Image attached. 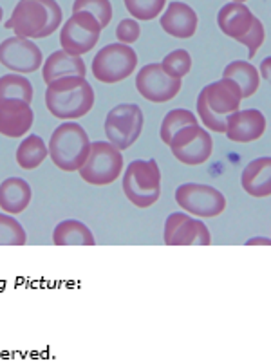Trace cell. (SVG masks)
<instances>
[{
	"label": "cell",
	"mask_w": 271,
	"mask_h": 363,
	"mask_svg": "<svg viewBox=\"0 0 271 363\" xmlns=\"http://www.w3.org/2000/svg\"><path fill=\"white\" fill-rule=\"evenodd\" d=\"M48 111L58 120H78L94 105V89L85 76H64L49 82L45 91Z\"/></svg>",
	"instance_id": "cell-1"
},
{
	"label": "cell",
	"mask_w": 271,
	"mask_h": 363,
	"mask_svg": "<svg viewBox=\"0 0 271 363\" xmlns=\"http://www.w3.org/2000/svg\"><path fill=\"white\" fill-rule=\"evenodd\" d=\"M62 8L56 0H21L6 22L22 38H45L62 24Z\"/></svg>",
	"instance_id": "cell-2"
},
{
	"label": "cell",
	"mask_w": 271,
	"mask_h": 363,
	"mask_svg": "<svg viewBox=\"0 0 271 363\" xmlns=\"http://www.w3.org/2000/svg\"><path fill=\"white\" fill-rule=\"evenodd\" d=\"M243 92L239 85L230 78H221L219 82L206 85L197 96V116L204 127L211 132L226 130V120L231 112L240 108Z\"/></svg>",
	"instance_id": "cell-3"
},
{
	"label": "cell",
	"mask_w": 271,
	"mask_h": 363,
	"mask_svg": "<svg viewBox=\"0 0 271 363\" xmlns=\"http://www.w3.org/2000/svg\"><path fill=\"white\" fill-rule=\"evenodd\" d=\"M91 150L87 132L74 121L62 123L52 132L48 152L52 163L64 172H78L85 163Z\"/></svg>",
	"instance_id": "cell-4"
},
{
	"label": "cell",
	"mask_w": 271,
	"mask_h": 363,
	"mask_svg": "<svg viewBox=\"0 0 271 363\" xmlns=\"http://www.w3.org/2000/svg\"><path fill=\"white\" fill-rule=\"evenodd\" d=\"M217 24L226 36L248 48V58H255V52L264 44L266 33L262 22L240 2L223 6L217 15Z\"/></svg>",
	"instance_id": "cell-5"
},
{
	"label": "cell",
	"mask_w": 271,
	"mask_h": 363,
	"mask_svg": "<svg viewBox=\"0 0 271 363\" xmlns=\"http://www.w3.org/2000/svg\"><path fill=\"white\" fill-rule=\"evenodd\" d=\"M125 197L138 208H150L161 196V172L156 160H136L125 168Z\"/></svg>",
	"instance_id": "cell-6"
},
{
	"label": "cell",
	"mask_w": 271,
	"mask_h": 363,
	"mask_svg": "<svg viewBox=\"0 0 271 363\" xmlns=\"http://www.w3.org/2000/svg\"><path fill=\"white\" fill-rule=\"evenodd\" d=\"M78 172L85 183L94 184V186H107V184L114 183L123 172L121 150H118L109 141L91 143L87 160Z\"/></svg>",
	"instance_id": "cell-7"
},
{
	"label": "cell",
	"mask_w": 271,
	"mask_h": 363,
	"mask_svg": "<svg viewBox=\"0 0 271 363\" xmlns=\"http://www.w3.org/2000/svg\"><path fill=\"white\" fill-rule=\"evenodd\" d=\"M138 67V55L127 44H111L96 52L92 74L101 84H120Z\"/></svg>",
	"instance_id": "cell-8"
},
{
	"label": "cell",
	"mask_w": 271,
	"mask_h": 363,
	"mask_svg": "<svg viewBox=\"0 0 271 363\" xmlns=\"http://www.w3.org/2000/svg\"><path fill=\"white\" fill-rule=\"evenodd\" d=\"M143 112L134 104H121L105 118V134L109 143L118 150H127L138 141L143 130Z\"/></svg>",
	"instance_id": "cell-9"
},
{
	"label": "cell",
	"mask_w": 271,
	"mask_h": 363,
	"mask_svg": "<svg viewBox=\"0 0 271 363\" xmlns=\"http://www.w3.org/2000/svg\"><path fill=\"white\" fill-rule=\"evenodd\" d=\"M176 203L188 216L211 219L226 210V199L217 188L210 184L184 183L176 190Z\"/></svg>",
	"instance_id": "cell-10"
},
{
	"label": "cell",
	"mask_w": 271,
	"mask_h": 363,
	"mask_svg": "<svg viewBox=\"0 0 271 363\" xmlns=\"http://www.w3.org/2000/svg\"><path fill=\"white\" fill-rule=\"evenodd\" d=\"M101 35L100 22L87 11L72 13L71 18L60 31V44L65 52L72 56H82L91 51Z\"/></svg>",
	"instance_id": "cell-11"
},
{
	"label": "cell",
	"mask_w": 271,
	"mask_h": 363,
	"mask_svg": "<svg viewBox=\"0 0 271 363\" xmlns=\"http://www.w3.org/2000/svg\"><path fill=\"white\" fill-rule=\"evenodd\" d=\"M168 147L177 161L197 167L210 160L214 152V141L208 130L201 128L199 125H187L174 134Z\"/></svg>",
	"instance_id": "cell-12"
},
{
	"label": "cell",
	"mask_w": 271,
	"mask_h": 363,
	"mask_svg": "<svg viewBox=\"0 0 271 363\" xmlns=\"http://www.w3.org/2000/svg\"><path fill=\"white\" fill-rule=\"evenodd\" d=\"M136 89L147 101L165 104L179 94L181 80L168 76L161 64H148L136 74Z\"/></svg>",
	"instance_id": "cell-13"
},
{
	"label": "cell",
	"mask_w": 271,
	"mask_h": 363,
	"mask_svg": "<svg viewBox=\"0 0 271 363\" xmlns=\"http://www.w3.org/2000/svg\"><path fill=\"white\" fill-rule=\"evenodd\" d=\"M163 239L167 246H210L211 244V235L206 224L190 217L187 212L168 216Z\"/></svg>",
	"instance_id": "cell-14"
},
{
	"label": "cell",
	"mask_w": 271,
	"mask_h": 363,
	"mask_svg": "<svg viewBox=\"0 0 271 363\" xmlns=\"http://www.w3.org/2000/svg\"><path fill=\"white\" fill-rule=\"evenodd\" d=\"M44 56L40 48L29 38L13 36L0 44V64L18 74H28L40 69Z\"/></svg>",
	"instance_id": "cell-15"
},
{
	"label": "cell",
	"mask_w": 271,
	"mask_h": 363,
	"mask_svg": "<svg viewBox=\"0 0 271 363\" xmlns=\"http://www.w3.org/2000/svg\"><path fill=\"white\" fill-rule=\"evenodd\" d=\"M226 136L233 143H251L259 140L266 132V118L260 111L246 108V111L231 112L226 120Z\"/></svg>",
	"instance_id": "cell-16"
},
{
	"label": "cell",
	"mask_w": 271,
	"mask_h": 363,
	"mask_svg": "<svg viewBox=\"0 0 271 363\" xmlns=\"http://www.w3.org/2000/svg\"><path fill=\"white\" fill-rule=\"evenodd\" d=\"M35 114L31 105L21 100H0V134L8 138H22L31 130Z\"/></svg>",
	"instance_id": "cell-17"
},
{
	"label": "cell",
	"mask_w": 271,
	"mask_h": 363,
	"mask_svg": "<svg viewBox=\"0 0 271 363\" xmlns=\"http://www.w3.org/2000/svg\"><path fill=\"white\" fill-rule=\"evenodd\" d=\"M197 24L199 18L196 11L184 2H170L165 15L161 16V28L176 38H192L196 35Z\"/></svg>",
	"instance_id": "cell-18"
},
{
	"label": "cell",
	"mask_w": 271,
	"mask_h": 363,
	"mask_svg": "<svg viewBox=\"0 0 271 363\" xmlns=\"http://www.w3.org/2000/svg\"><path fill=\"white\" fill-rule=\"evenodd\" d=\"M244 192L250 194L251 197L271 196V160L270 157H259L248 163L240 176Z\"/></svg>",
	"instance_id": "cell-19"
},
{
	"label": "cell",
	"mask_w": 271,
	"mask_h": 363,
	"mask_svg": "<svg viewBox=\"0 0 271 363\" xmlns=\"http://www.w3.org/2000/svg\"><path fill=\"white\" fill-rule=\"evenodd\" d=\"M31 186L22 177H9L0 184V208L9 216H18L31 203Z\"/></svg>",
	"instance_id": "cell-20"
},
{
	"label": "cell",
	"mask_w": 271,
	"mask_h": 363,
	"mask_svg": "<svg viewBox=\"0 0 271 363\" xmlns=\"http://www.w3.org/2000/svg\"><path fill=\"white\" fill-rule=\"evenodd\" d=\"M85 74H87V67H85L84 58L69 55V52H65L64 49H62V51L51 52L44 64V71H42L45 84L56 80V78H64V76H85Z\"/></svg>",
	"instance_id": "cell-21"
},
{
	"label": "cell",
	"mask_w": 271,
	"mask_h": 363,
	"mask_svg": "<svg viewBox=\"0 0 271 363\" xmlns=\"http://www.w3.org/2000/svg\"><path fill=\"white\" fill-rule=\"evenodd\" d=\"M55 246H94L96 239L92 232L82 220H62L52 232Z\"/></svg>",
	"instance_id": "cell-22"
},
{
	"label": "cell",
	"mask_w": 271,
	"mask_h": 363,
	"mask_svg": "<svg viewBox=\"0 0 271 363\" xmlns=\"http://www.w3.org/2000/svg\"><path fill=\"white\" fill-rule=\"evenodd\" d=\"M223 78H230V80L236 82L243 92V98L253 96L260 82V74L255 65L244 60H236L228 64L223 71Z\"/></svg>",
	"instance_id": "cell-23"
},
{
	"label": "cell",
	"mask_w": 271,
	"mask_h": 363,
	"mask_svg": "<svg viewBox=\"0 0 271 363\" xmlns=\"http://www.w3.org/2000/svg\"><path fill=\"white\" fill-rule=\"evenodd\" d=\"M48 145L44 143V140L40 136H36V134H31V136L26 138L18 145V148H16V163L21 164V168H24V170H35V168H38L48 160Z\"/></svg>",
	"instance_id": "cell-24"
},
{
	"label": "cell",
	"mask_w": 271,
	"mask_h": 363,
	"mask_svg": "<svg viewBox=\"0 0 271 363\" xmlns=\"http://www.w3.org/2000/svg\"><path fill=\"white\" fill-rule=\"evenodd\" d=\"M0 100H21L26 104L33 101V85L24 74L11 72L0 78Z\"/></svg>",
	"instance_id": "cell-25"
},
{
	"label": "cell",
	"mask_w": 271,
	"mask_h": 363,
	"mask_svg": "<svg viewBox=\"0 0 271 363\" xmlns=\"http://www.w3.org/2000/svg\"><path fill=\"white\" fill-rule=\"evenodd\" d=\"M187 125H197V116H194V112L187 111V108H174V111L168 112L160 130L163 143L170 145L174 134Z\"/></svg>",
	"instance_id": "cell-26"
},
{
	"label": "cell",
	"mask_w": 271,
	"mask_h": 363,
	"mask_svg": "<svg viewBox=\"0 0 271 363\" xmlns=\"http://www.w3.org/2000/svg\"><path fill=\"white\" fill-rule=\"evenodd\" d=\"M28 242L26 230L15 217L0 213V246H24Z\"/></svg>",
	"instance_id": "cell-27"
},
{
	"label": "cell",
	"mask_w": 271,
	"mask_h": 363,
	"mask_svg": "<svg viewBox=\"0 0 271 363\" xmlns=\"http://www.w3.org/2000/svg\"><path fill=\"white\" fill-rule=\"evenodd\" d=\"M161 67L172 78H177V80H183L184 76L190 72L192 69V56L190 52L184 51V49H176V51L168 52L167 56L161 62Z\"/></svg>",
	"instance_id": "cell-28"
},
{
	"label": "cell",
	"mask_w": 271,
	"mask_h": 363,
	"mask_svg": "<svg viewBox=\"0 0 271 363\" xmlns=\"http://www.w3.org/2000/svg\"><path fill=\"white\" fill-rule=\"evenodd\" d=\"M87 11L100 22L101 29L107 28L112 21V6L111 0H74L72 13Z\"/></svg>",
	"instance_id": "cell-29"
},
{
	"label": "cell",
	"mask_w": 271,
	"mask_h": 363,
	"mask_svg": "<svg viewBox=\"0 0 271 363\" xmlns=\"http://www.w3.org/2000/svg\"><path fill=\"white\" fill-rule=\"evenodd\" d=\"M125 8L138 21H154L167 6V0H123Z\"/></svg>",
	"instance_id": "cell-30"
},
{
	"label": "cell",
	"mask_w": 271,
	"mask_h": 363,
	"mask_svg": "<svg viewBox=\"0 0 271 363\" xmlns=\"http://www.w3.org/2000/svg\"><path fill=\"white\" fill-rule=\"evenodd\" d=\"M141 28L140 24L134 21V18H125L118 24V29H116V36L120 44H134V42L140 40Z\"/></svg>",
	"instance_id": "cell-31"
},
{
	"label": "cell",
	"mask_w": 271,
	"mask_h": 363,
	"mask_svg": "<svg viewBox=\"0 0 271 363\" xmlns=\"http://www.w3.org/2000/svg\"><path fill=\"white\" fill-rule=\"evenodd\" d=\"M270 65H271V58L267 56V58H264L262 60V65H260V74H262L264 80H270Z\"/></svg>",
	"instance_id": "cell-32"
},
{
	"label": "cell",
	"mask_w": 271,
	"mask_h": 363,
	"mask_svg": "<svg viewBox=\"0 0 271 363\" xmlns=\"http://www.w3.org/2000/svg\"><path fill=\"white\" fill-rule=\"evenodd\" d=\"M253 244H262V246H270L271 240H270V239H266V237H257V239L248 240L246 246H253Z\"/></svg>",
	"instance_id": "cell-33"
},
{
	"label": "cell",
	"mask_w": 271,
	"mask_h": 363,
	"mask_svg": "<svg viewBox=\"0 0 271 363\" xmlns=\"http://www.w3.org/2000/svg\"><path fill=\"white\" fill-rule=\"evenodd\" d=\"M231 2H240V4H244L246 0H231Z\"/></svg>",
	"instance_id": "cell-34"
},
{
	"label": "cell",
	"mask_w": 271,
	"mask_h": 363,
	"mask_svg": "<svg viewBox=\"0 0 271 363\" xmlns=\"http://www.w3.org/2000/svg\"><path fill=\"white\" fill-rule=\"evenodd\" d=\"M2 15H4V13H2V8H0V22H2Z\"/></svg>",
	"instance_id": "cell-35"
}]
</instances>
